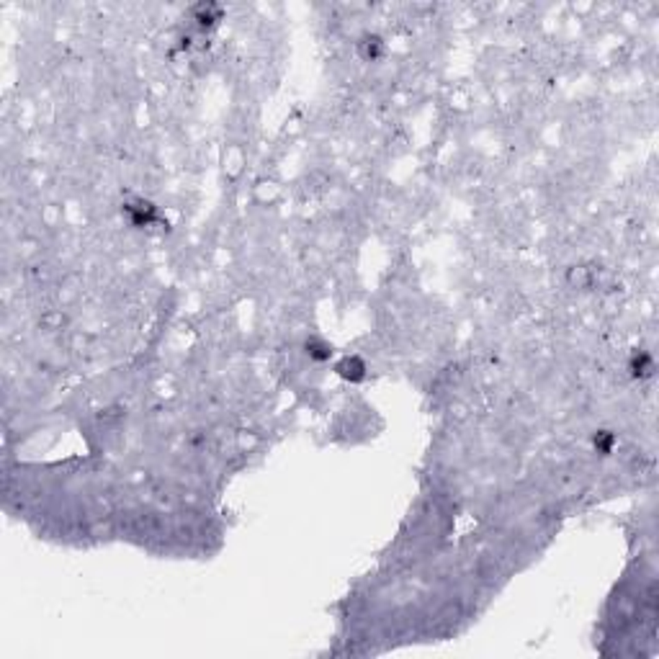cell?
I'll return each mask as SVG.
<instances>
[{"mask_svg":"<svg viewBox=\"0 0 659 659\" xmlns=\"http://www.w3.org/2000/svg\"><path fill=\"white\" fill-rule=\"evenodd\" d=\"M361 54L366 57V60H379L384 54V42H382V36H363V42H361Z\"/></svg>","mask_w":659,"mask_h":659,"instance_id":"52a82bcc","label":"cell"},{"mask_svg":"<svg viewBox=\"0 0 659 659\" xmlns=\"http://www.w3.org/2000/svg\"><path fill=\"white\" fill-rule=\"evenodd\" d=\"M628 371H631V376H636V379H649V376H654V358H651L647 351H636L631 356Z\"/></svg>","mask_w":659,"mask_h":659,"instance_id":"277c9868","label":"cell"},{"mask_svg":"<svg viewBox=\"0 0 659 659\" xmlns=\"http://www.w3.org/2000/svg\"><path fill=\"white\" fill-rule=\"evenodd\" d=\"M593 446H595V451L600 453V456H610L613 448H616V436H613L610 430H595Z\"/></svg>","mask_w":659,"mask_h":659,"instance_id":"8992f818","label":"cell"},{"mask_svg":"<svg viewBox=\"0 0 659 659\" xmlns=\"http://www.w3.org/2000/svg\"><path fill=\"white\" fill-rule=\"evenodd\" d=\"M124 212L137 229H145V227H152L155 222H160L158 206L152 201H145V199H134V201L124 203Z\"/></svg>","mask_w":659,"mask_h":659,"instance_id":"6da1fadb","label":"cell"},{"mask_svg":"<svg viewBox=\"0 0 659 659\" xmlns=\"http://www.w3.org/2000/svg\"><path fill=\"white\" fill-rule=\"evenodd\" d=\"M222 5H216V3H201V5L193 8V21H196L199 29H212V26L222 21Z\"/></svg>","mask_w":659,"mask_h":659,"instance_id":"7a4b0ae2","label":"cell"},{"mask_svg":"<svg viewBox=\"0 0 659 659\" xmlns=\"http://www.w3.org/2000/svg\"><path fill=\"white\" fill-rule=\"evenodd\" d=\"M335 371H338V376H340V379L356 384V382H363V379H366V363H363L358 356H348V358L338 361Z\"/></svg>","mask_w":659,"mask_h":659,"instance_id":"3957f363","label":"cell"},{"mask_svg":"<svg viewBox=\"0 0 659 659\" xmlns=\"http://www.w3.org/2000/svg\"><path fill=\"white\" fill-rule=\"evenodd\" d=\"M304 351H307V356L312 358V361H317V363L330 361V356H332L330 343H325L322 338H309L307 345H304Z\"/></svg>","mask_w":659,"mask_h":659,"instance_id":"5b68a950","label":"cell"}]
</instances>
